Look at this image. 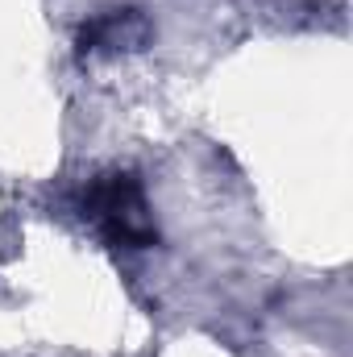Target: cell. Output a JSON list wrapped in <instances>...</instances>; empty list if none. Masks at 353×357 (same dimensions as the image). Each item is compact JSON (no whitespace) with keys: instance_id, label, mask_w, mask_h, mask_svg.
I'll use <instances>...</instances> for the list:
<instances>
[{"instance_id":"obj_1","label":"cell","mask_w":353,"mask_h":357,"mask_svg":"<svg viewBox=\"0 0 353 357\" xmlns=\"http://www.w3.org/2000/svg\"><path fill=\"white\" fill-rule=\"evenodd\" d=\"M84 216L112 241L125 250H146L158 241V225L150 216L146 191L133 175H104L96 178L84 195Z\"/></svg>"},{"instance_id":"obj_2","label":"cell","mask_w":353,"mask_h":357,"mask_svg":"<svg viewBox=\"0 0 353 357\" xmlns=\"http://www.w3.org/2000/svg\"><path fill=\"white\" fill-rule=\"evenodd\" d=\"M142 42H146V21L137 13H108V17L84 25V33H80L84 54H91V50H133Z\"/></svg>"}]
</instances>
